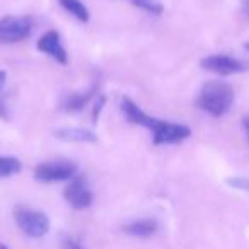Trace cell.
Instances as JSON below:
<instances>
[{
	"label": "cell",
	"mask_w": 249,
	"mask_h": 249,
	"mask_svg": "<svg viewBox=\"0 0 249 249\" xmlns=\"http://www.w3.org/2000/svg\"><path fill=\"white\" fill-rule=\"evenodd\" d=\"M121 111H123L124 118H126L130 123L139 124V126H143V128H149L150 132H154V145L179 143L191 135L190 126L149 116V114L143 113L142 107L133 103L130 97H123V99H121Z\"/></svg>",
	"instance_id": "cell-1"
},
{
	"label": "cell",
	"mask_w": 249,
	"mask_h": 249,
	"mask_svg": "<svg viewBox=\"0 0 249 249\" xmlns=\"http://www.w3.org/2000/svg\"><path fill=\"white\" fill-rule=\"evenodd\" d=\"M234 103V89L227 82H208L198 96V106L213 118H222L229 113Z\"/></svg>",
	"instance_id": "cell-2"
},
{
	"label": "cell",
	"mask_w": 249,
	"mask_h": 249,
	"mask_svg": "<svg viewBox=\"0 0 249 249\" xmlns=\"http://www.w3.org/2000/svg\"><path fill=\"white\" fill-rule=\"evenodd\" d=\"M14 217L18 227L31 239H39L50 232V218L43 212L21 207L16 210Z\"/></svg>",
	"instance_id": "cell-3"
},
{
	"label": "cell",
	"mask_w": 249,
	"mask_h": 249,
	"mask_svg": "<svg viewBox=\"0 0 249 249\" xmlns=\"http://www.w3.org/2000/svg\"><path fill=\"white\" fill-rule=\"evenodd\" d=\"M77 176V166L72 160H48L35 169V179L39 183H60Z\"/></svg>",
	"instance_id": "cell-4"
},
{
	"label": "cell",
	"mask_w": 249,
	"mask_h": 249,
	"mask_svg": "<svg viewBox=\"0 0 249 249\" xmlns=\"http://www.w3.org/2000/svg\"><path fill=\"white\" fill-rule=\"evenodd\" d=\"M63 198L73 210H86L94 201V195L84 176H75L69 181L63 190Z\"/></svg>",
	"instance_id": "cell-5"
},
{
	"label": "cell",
	"mask_w": 249,
	"mask_h": 249,
	"mask_svg": "<svg viewBox=\"0 0 249 249\" xmlns=\"http://www.w3.org/2000/svg\"><path fill=\"white\" fill-rule=\"evenodd\" d=\"M33 31L31 21L28 18H7L0 19V43H19L24 41Z\"/></svg>",
	"instance_id": "cell-6"
},
{
	"label": "cell",
	"mask_w": 249,
	"mask_h": 249,
	"mask_svg": "<svg viewBox=\"0 0 249 249\" xmlns=\"http://www.w3.org/2000/svg\"><path fill=\"white\" fill-rule=\"evenodd\" d=\"M201 69L208 70L217 75H235V73H242L249 69L244 62L234 58L229 55H210L205 56L200 62Z\"/></svg>",
	"instance_id": "cell-7"
},
{
	"label": "cell",
	"mask_w": 249,
	"mask_h": 249,
	"mask_svg": "<svg viewBox=\"0 0 249 249\" xmlns=\"http://www.w3.org/2000/svg\"><path fill=\"white\" fill-rule=\"evenodd\" d=\"M38 50L45 55L52 56L55 62L65 65L69 62V55H67V50L63 48L60 35L56 31H46L41 38L38 39Z\"/></svg>",
	"instance_id": "cell-8"
},
{
	"label": "cell",
	"mask_w": 249,
	"mask_h": 249,
	"mask_svg": "<svg viewBox=\"0 0 249 249\" xmlns=\"http://www.w3.org/2000/svg\"><path fill=\"white\" fill-rule=\"evenodd\" d=\"M124 234L132 235V237H140V239H147L152 237L157 232V222L152 218H140V220H133L130 224H126L123 227Z\"/></svg>",
	"instance_id": "cell-9"
},
{
	"label": "cell",
	"mask_w": 249,
	"mask_h": 249,
	"mask_svg": "<svg viewBox=\"0 0 249 249\" xmlns=\"http://www.w3.org/2000/svg\"><path fill=\"white\" fill-rule=\"evenodd\" d=\"M55 137L65 142H79V143H96L97 137L90 130L86 128H58L55 130Z\"/></svg>",
	"instance_id": "cell-10"
},
{
	"label": "cell",
	"mask_w": 249,
	"mask_h": 249,
	"mask_svg": "<svg viewBox=\"0 0 249 249\" xmlns=\"http://www.w3.org/2000/svg\"><path fill=\"white\" fill-rule=\"evenodd\" d=\"M58 2H60V5H62L70 16H73L79 22H84V24L89 22V19H90L89 9H87L80 0H58Z\"/></svg>",
	"instance_id": "cell-11"
},
{
	"label": "cell",
	"mask_w": 249,
	"mask_h": 249,
	"mask_svg": "<svg viewBox=\"0 0 249 249\" xmlns=\"http://www.w3.org/2000/svg\"><path fill=\"white\" fill-rule=\"evenodd\" d=\"M96 92H97V86H92L89 90H86V92L72 94L65 103L67 111H80L84 106L89 104V101L96 96Z\"/></svg>",
	"instance_id": "cell-12"
},
{
	"label": "cell",
	"mask_w": 249,
	"mask_h": 249,
	"mask_svg": "<svg viewBox=\"0 0 249 249\" xmlns=\"http://www.w3.org/2000/svg\"><path fill=\"white\" fill-rule=\"evenodd\" d=\"M22 164L16 157L9 156H0V178H9L14 176V174L21 173Z\"/></svg>",
	"instance_id": "cell-13"
},
{
	"label": "cell",
	"mask_w": 249,
	"mask_h": 249,
	"mask_svg": "<svg viewBox=\"0 0 249 249\" xmlns=\"http://www.w3.org/2000/svg\"><path fill=\"white\" fill-rule=\"evenodd\" d=\"M130 4H133L135 7L142 9V11L149 12V14L160 16L164 12V5L160 4L159 0H128Z\"/></svg>",
	"instance_id": "cell-14"
},
{
	"label": "cell",
	"mask_w": 249,
	"mask_h": 249,
	"mask_svg": "<svg viewBox=\"0 0 249 249\" xmlns=\"http://www.w3.org/2000/svg\"><path fill=\"white\" fill-rule=\"evenodd\" d=\"M227 184L231 188H235V190H241L244 193H249V179L246 178H229Z\"/></svg>",
	"instance_id": "cell-15"
},
{
	"label": "cell",
	"mask_w": 249,
	"mask_h": 249,
	"mask_svg": "<svg viewBox=\"0 0 249 249\" xmlns=\"http://www.w3.org/2000/svg\"><path fill=\"white\" fill-rule=\"evenodd\" d=\"M104 104H106V97L97 96L96 103H94V109H92V121H94V123H97V118H99V113L103 111Z\"/></svg>",
	"instance_id": "cell-16"
},
{
	"label": "cell",
	"mask_w": 249,
	"mask_h": 249,
	"mask_svg": "<svg viewBox=\"0 0 249 249\" xmlns=\"http://www.w3.org/2000/svg\"><path fill=\"white\" fill-rule=\"evenodd\" d=\"M63 248L65 249H86L79 241H77V239H73V237H65V241H63Z\"/></svg>",
	"instance_id": "cell-17"
},
{
	"label": "cell",
	"mask_w": 249,
	"mask_h": 249,
	"mask_svg": "<svg viewBox=\"0 0 249 249\" xmlns=\"http://www.w3.org/2000/svg\"><path fill=\"white\" fill-rule=\"evenodd\" d=\"M0 120L7 121L9 120V111H7V106H5L2 101H0Z\"/></svg>",
	"instance_id": "cell-18"
},
{
	"label": "cell",
	"mask_w": 249,
	"mask_h": 249,
	"mask_svg": "<svg viewBox=\"0 0 249 249\" xmlns=\"http://www.w3.org/2000/svg\"><path fill=\"white\" fill-rule=\"evenodd\" d=\"M5 82H7V72H5V70H0V90L5 87Z\"/></svg>",
	"instance_id": "cell-19"
},
{
	"label": "cell",
	"mask_w": 249,
	"mask_h": 249,
	"mask_svg": "<svg viewBox=\"0 0 249 249\" xmlns=\"http://www.w3.org/2000/svg\"><path fill=\"white\" fill-rule=\"evenodd\" d=\"M242 121H244V126H246V130H248V139H249V116H246Z\"/></svg>",
	"instance_id": "cell-20"
},
{
	"label": "cell",
	"mask_w": 249,
	"mask_h": 249,
	"mask_svg": "<svg viewBox=\"0 0 249 249\" xmlns=\"http://www.w3.org/2000/svg\"><path fill=\"white\" fill-rule=\"evenodd\" d=\"M244 12H246V16L249 18V0H244Z\"/></svg>",
	"instance_id": "cell-21"
},
{
	"label": "cell",
	"mask_w": 249,
	"mask_h": 249,
	"mask_svg": "<svg viewBox=\"0 0 249 249\" xmlns=\"http://www.w3.org/2000/svg\"><path fill=\"white\" fill-rule=\"evenodd\" d=\"M0 249H11L9 246H5V244H0Z\"/></svg>",
	"instance_id": "cell-22"
},
{
	"label": "cell",
	"mask_w": 249,
	"mask_h": 249,
	"mask_svg": "<svg viewBox=\"0 0 249 249\" xmlns=\"http://www.w3.org/2000/svg\"><path fill=\"white\" fill-rule=\"evenodd\" d=\"M244 48H246V50H248V52H249V43H246V45H244Z\"/></svg>",
	"instance_id": "cell-23"
}]
</instances>
